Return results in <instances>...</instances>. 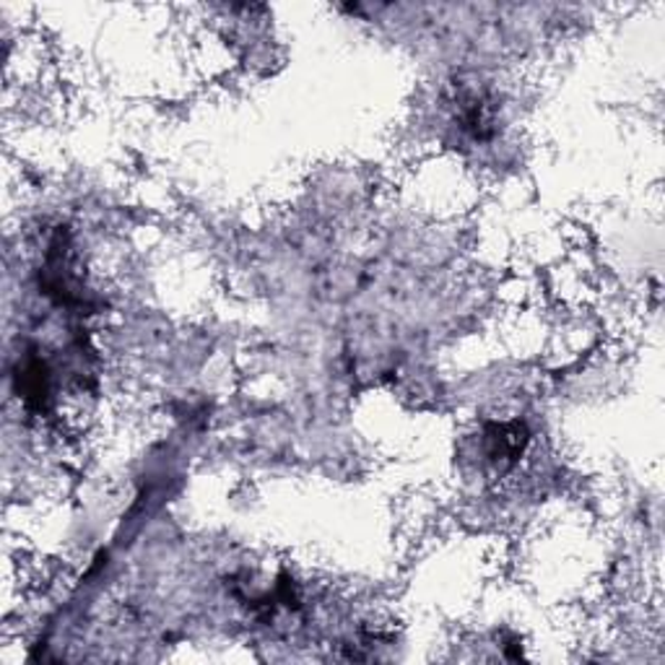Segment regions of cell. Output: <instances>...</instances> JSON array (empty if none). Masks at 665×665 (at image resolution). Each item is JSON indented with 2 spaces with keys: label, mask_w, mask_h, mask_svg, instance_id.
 I'll list each match as a JSON object with an SVG mask.
<instances>
[{
  "label": "cell",
  "mask_w": 665,
  "mask_h": 665,
  "mask_svg": "<svg viewBox=\"0 0 665 665\" xmlns=\"http://www.w3.org/2000/svg\"><path fill=\"white\" fill-rule=\"evenodd\" d=\"M13 380H17L19 398L24 400L29 408H34V411H44V408H48L50 369H48V365H44V359L32 354V357L19 361Z\"/></svg>",
  "instance_id": "cell-1"
}]
</instances>
